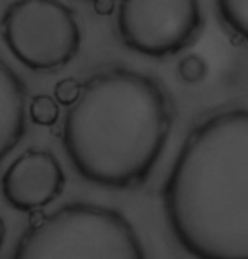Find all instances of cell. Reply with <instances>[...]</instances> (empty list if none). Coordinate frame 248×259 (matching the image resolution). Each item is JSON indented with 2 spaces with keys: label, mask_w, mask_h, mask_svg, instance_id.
<instances>
[{
  "label": "cell",
  "mask_w": 248,
  "mask_h": 259,
  "mask_svg": "<svg viewBox=\"0 0 248 259\" xmlns=\"http://www.w3.org/2000/svg\"><path fill=\"white\" fill-rule=\"evenodd\" d=\"M162 198L168 226L191 256L248 259V109L216 112L194 127Z\"/></svg>",
  "instance_id": "6da1fadb"
},
{
  "label": "cell",
  "mask_w": 248,
  "mask_h": 259,
  "mask_svg": "<svg viewBox=\"0 0 248 259\" xmlns=\"http://www.w3.org/2000/svg\"><path fill=\"white\" fill-rule=\"evenodd\" d=\"M172 129V104L155 78L109 68L90 76L63 122V148L82 178L105 188L148 180Z\"/></svg>",
  "instance_id": "7a4b0ae2"
},
{
  "label": "cell",
  "mask_w": 248,
  "mask_h": 259,
  "mask_svg": "<svg viewBox=\"0 0 248 259\" xmlns=\"http://www.w3.org/2000/svg\"><path fill=\"white\" fill-rule=\"evenodd\" d=\"M11 256L14 259H141L143 246L118 210L92 203H66L32 222Z\"/></svg>",
  "instance_id": "3957f363"
},
{
  "label": "cell",
  "mask_w": 248,
  "mask_h": 259,
  "mask_svg": "<svg viewBox=\"0 0 248 259\" xmlns=\"http://www.w3.org/2000/svg\"><path fill=\"white\" fill-rule=\"evenodd\" d=\"M2 39L14 58L32 71H53L75 58L82 32L60 0H16L2 17Z\"/></svg>",
  "instance_id": "277c9868"
},
{
  "label": "cell",
  "mask_w": 248,
  "mask_h": 259,
  "mask_svg": "<svg viewBox=\"0 0 248 259\" xmlns=\"http://www.w3.org/2000/svg\"><path fill=\"white\" fill-rule=\"evenodd\" d=\"M118 32L129 50L150 58L177 55L202 26L199 0H121Z\"/></svg>",
  "instance_id": "5b68a950"
},
{
  "label": "cell",
  "mask_w": 248,
  "mask_h": 259,
  "mask_svg": "<svg viewBox=\"0 0 248 259\" xmlns=\"http://www.w3.org/2000/svg\"><path fill=\"white\" fill-rule=\"evenodd\" d=\"M63 188V168L56 156L46 149H27L2 177L4 198L19 212L46 207L60 197Z\"/></svg>",
  "instance_id": "8992f818"
},
{
  "label": "cell",
  "mask_w": 248,
  "mask_h": 259,
  "mask_svg": "<svg viewBox=\"0 0 248 259\" xmlns=\"http://www.w3.org/2000/svg\"><path fill=\"white\" fill-rule=\"evenodd\" d=\"M26 133V89L6 61L0 68V153L6 159Z\"/></svg>",
  "instance_id": "52a82bcc"
},
{
  "label": "cell",
  "mask_w": 248,
  "mask_h": 259,
  "mask_svg": "<svg viewBox=\"0 0 248 259\" xmlns=\"http://www.w3.org/2000/svg\"><path fill=\"white\" fill-rule=\"evenodd\" d=\"M216 7L225 26L248 42V0H216Z\"/></svg>",
  "instance_id": "ba28073f"
},
{
  "label": "cell",
  "mask_w": 248,
  "mask_h": 259,
  "mask_svg": "<svg viewBox=\"0 0 248 259\" xmlns=\"http://www.w3.org/2000/svg\"><path fill=\"white\" fill-rule=\"evenodd\" d=\"M56 99L50 95H36L32 97L29 104V117L36 125H55L60 117V109H58Z\"/></svg>",
  "instance_id": "9c48e42d"
},
{
  "label": "cell",
  "mask_w": 248,
  "mask_h": 259,
  "mask_svg": "<svg viewBox=\"0 0 248 259\" xmlns=\"http://www.w3.org/2000/svg\"><path fill=\"white\" fill-rule=\"evenodd\" d=\"M179 76L189 85H196L201 83L207 75V63L202 60L199 55H189L182 58L177 65Z\"/></svg>",
  "instance_id": "30bf717a"
},
{
  "label": "cell",
  "mask_w": 248,
  "mask_h": 259,
  "mask_svg": "<svg viewBox=\"0 0 248 259\" xmlns=\"http://www.w3.org/2000/svg\"><path fill=\"white\" fill-rule=\"evenodd\" d=\"M82 90H84V85H82L79 80H75V78H65V80L56 83L55 99L58 100V104H61L65 107H72L79 102Z\"/></svg>",
  "instance_id": "8fae6325"
},
{
  "label": "cell",
  "mask_w": 248,
  "mask_h": 259,
  "mask_svg": "<svg viewBox=\"0 0 248 259\" xmlns=\"http://www.w3.org/2000/svg\"><path fill=\"white\" fill-rule=\"evenodd\" d=\"M114 7H116L114 0H94V11L100 17L111 16L114 12Z\"/></svg>",
  "instance_id": "7c38bea8"
}]
</instances>
